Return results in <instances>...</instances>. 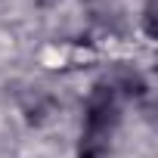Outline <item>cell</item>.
<instances>
[{
	"mask_svg": "<svg viewBox=\"0 0 158 158\" xmlns=\"http://www.w3.org/2000/svg\"><path fill=\"white\" fill-rule=\"evenodd\" d=\"M106 155H109V136L84 130L81 143H77V158H106Z\"/></svg>",
	"mask_w": 158,
	"mask_h": 158,
	"instance_id": "obj_3",
	"label": "cell"
},
{
	"mask_svg": "<svg viewBox=\"0 0 158 158\" xmlns=\"http://www.w3.org/2000/svg\"><path fill=\"white\" fill-rule=\"evenodd\" d=\"M118 93L112 90V84H96L87 96L84 106V121L90 133H112V127L118 124Z\"/></svg>",
	"mask_w": 158,
	"mask_h": 158,
	"instance_id": "obj_1",
	"label": "cell"
},
{
	"mask_svg": "<svg viewBox=\"0 0 158 158\" xmlns=\"http://www.w3.org/2000/svg\"><path fill=\"white\" fill-rule=\"evenodd\" d=\"M112 90L121 93V96H130V99H143L149 93V84H146V77L133 68H121L118 77L112 81Z\"/></svg>",
	"mask_w": 158,
	"mask_h": 158,
	"instance_id": "obj_2",
	"label": "cell"
},
{
	"mask_svg": "<svg viewBox=\"0 0 158 158\" xmlns=\"http://www.w3.org/2000/svg\"><path fill=\"white\" fill-rule=\"evenodd\" d=\"M37 3H44V6H47V3H56V0H37Z\"/></svg>",
	"mask_w": 158,
	"mask_h": 158,
	"instance_id": "obj_5",
	"label": "cell"
},
{
	"mask_svg": "<svg viewBox=\"0 0 158 158\" xmlns=\"http://www.w3.org/2000/svg\"><path fill=\"white\" fill-rule=\"evenodd\" d=\"M155 6H158V0H146V10H143V28H146L149 37L158 34V28H155Z\"/></svg>",
	"mask_w": 158,
	"mask_h": 158,
	"instance_id": "obj_4",
	"label": "cell"
}]
</instances>
